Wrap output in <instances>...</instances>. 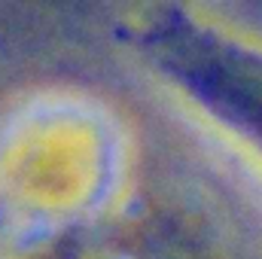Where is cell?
Returning a JSON list of instances; mask_svg holds the SVG:
<instances>
[{"label":"cell","mask_w":262,"mask_h":259,"mask_svg":"<svg viewBox=\"0 0 262 259\" xmlns=\"http://www.w3.org/2000/svg\"><path fill=\"white\" fill-rule=\"evenodd\" d=\"M156 55L213 113L262 143V58L189 28L162 31Z\"/></svg>","instance_id":"obj_1"}]
</instances>
